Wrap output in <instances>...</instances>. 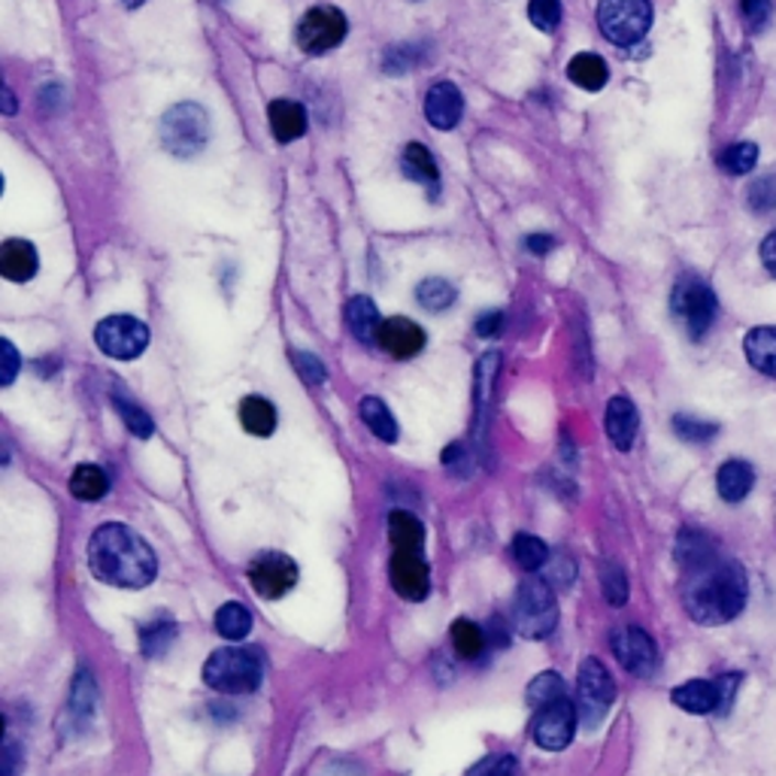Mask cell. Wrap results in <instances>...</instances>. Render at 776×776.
Instances as JSON below:
<instances>
[{
    "label": "cell",
    "mask_w": 776,
    "mask_h": 776,
    "mask_svg": "<svg viewBox=\"0 0 776 776\" xmlns=\"http://www.w3.org/2000/svg\"><path fill=\"white\" fill-rule=\"evenodd\" d=\"M750 598L746 570L734 558L713 555L710 562L683 570L686 613L701 625H725L738 619Z\"/></svg>",
    "instance_id": "cell-1"
},
{
    "label": "cell",
    "mask_w": 776,
    "mask_h": 776,
    "mask_svg": "<svg viewBox=\"0 0 776 776\" xmlns=\"http://www.w3.org/2000/svg\"><path fill=\"white\" fill-rule=\"evenodd\" d=\"M88 567L113 589H146L158 574V558L134 528L107 522L88 540Z\"/></svg>",
    "instance_id": "cell-2"
},
{
    "label": "cell",
    "mask_w": 776,
    "mask_h": 776,
    "mask_svg": "<svg viewBox=\"0 0 776 776\" xmlns=\"http://www.w3.org/2000/svg\"><path fill=\"white\" fill-rule=\"evenodd\" d=\"M264 676V662L258 650H243V646H228L215 650L207 664H203V679L207 686L222 695H246L258 689Z\"/></svg>",
    "instance_id": "cell-3"
},
{
    "label": "cell",
    "mask_w": 776,
    "mask_h": 776,
    "mask_svg": "<svg viewBox=\"0 0 776 776\" xmlns=\"http://www.w3.org/2000/svg\"><path fill=\"white\" fill-rule=\"evenodd\" d=\"M516 631L528 640L550 638L558 625V601L552 595L550 583L543 579H525L513 601Z\"/></svg>",
    "instance_id": "cell-4"
},
{
    "label": "cell",
    "mask_w": 776,
    "mask_h": 776,
    "mask_svg": "<svg viewBox=\"0 0 776 776\" xmlns=\"http://www.w3.org/2000/svg\"><path fill=\"white\" fill-rule=\"evenodd\" d=\"M210 140V115L201 103H176L162 119L164 149L176 158H191L207 146Z\"/></svg>",
    "instance_id": "cell-5"
},
{
    "label": "cell",
    "mask_w": 776,
    "mask_h": 776,
    "mask_svg": "<svg viewBox=\"0 0 776 776\" xmlns=\"http://www.w3.org/2000/svg\"><path fill=\"white\" fill-rule=\"evenodd\" d=\"M670 310H674L676 322L686 328V334L691 340H703L710 334V328L719 313L713 288L707 286L698 276H683L676 282L674 295H670Z\"/></svg>",
    "instance_id": "cell-6"
},
{
    "label": "cell",
    "mask_w": 776,
    "mask_h": 776,
    "mask_svg": "<svg viewBox=\"0 0 776 776\" xmlns=\"http://www.w3.org/2000/svg\"><path fill=\"white\" fill-rule=\"evenodd\" d=\"M598 25L603 37L616 46H634L650 34L652 3L650 0H601Z\"/></svg>",
    "instance_id": "cell-7"
},
{
    "label": "cell",
    "mask_w": 776,
    "mask_h": 776,
    "mask_svg": "<svg viewBox=\"0 0 776 776\" xmlns=\"http://www.w3.org/2000/svg\"><path fill=\"white\" fill-rule=\"evenodd\" d=\"M740 679H743L740 674H725L719 679H689V683H683V686H676L670 691V701L686 713L725 716L734 698H738Z\"/></svg>",
    "instance_id": "cell-8"
},
{
    "label": "cell",
    "mask_w": 776,
    "mask_h": 776,
    "mask_svg": "<svg viewBox=\"0 0 776 776\" xmlns=\"http://www.w3.org/2000/svg\"><path fill=\"white\" fill-rule=\"evenodd\" d=\"M576 695H579L576 698V713L583 719V725H601V719L610 713V707L616 701V683L610 670L598 658H586V662L579 664Z\"/></svg>",
    "instance_id": "cell-9"
},
{
    "label": "cell",
    "mask_w": 776,
    "mask_h": 776,
    "mask_svg": "<svg viewBox=\"0 0 776 776\" xmlns=\"http://www.w3.org/2000/svg\"><path fill=\"white\" fill-rule=\"evenodd\" d=\"M95 340L103 355H110L115 362H131V358H140L149 346V328L134 315H107L95 328Z\"/></svg>",
    "instance_id": "cell-10"
},
{
    "label": "cell",
    "mask_w": 776,
    "mask_h": 776,
    "mask_svg": "<svg viewBox=\"0 0 776 776\" xmlns=\"http://www.w3.org/2000/svg\"><path fill=\"white\" fill-rule=\"evenodd\" d=\"M576 719H579L576 703L567 701V695H564V698H558V701H550V703H543V707H537L534 722H531V738H534V743L543 746V750H550V752L564 750V746L574 740Z\"/></svg>",
    "instance_id": "cell-11"
},
{
    "label": "cell",
    "mask_w": 776,
    "mask_h": 776,
    "mask_svg": "<svg viewBox=\"0 0 776 776\" xmlns=\"http://www.w3.org/2000/svg\"><path fill=\"white\" fill-rule=\"evenodd\" d=\"M346 15L334 7H315L298 25V46L307 55H325L346 40Z\"/></svg>",
    "instance_id": "cell-12"
},
{
    "label": "cell",
    "mask_w": 776,
    "mask_h": 776,
    "mask_svg": "<svg viewBox=\"0 0 776 776\" xmlns=\"http://www.w3.org/2000/svg\"><path fill=\"white\" fill-rule=\"evenodd\" d=\"M250 583L258 591V598L276 601L298 586V564L282 552H262L250 564Z\"/></svg>",
    "instance_id": "cell-13"
},
{
    "label": "cell",
    "mask_w": 776,
    "mask_h": 776,
    "mask_svg": "<svg viewBox=\"0 0 776 776\" xmlns=\"http://www.w3.org/2000/svg\"><path fill=\"white\" fill-rule=\"evenodd\" d=\"M613 652L628 674L652 676L655 674V667H658V646H655V640L638 625H628L616 631Z\"/></svg>",
    "instance_id": "cell-14"
},
{
    "label": "cell",
    "mask_w": 776,
    "mask_h": 776,
    "mask_svg": "<svg viewBox=\"0 0 776 776\" xmlns=\"http://www.w3.org/2000/svg\"><path fill=\"white\" fill-rule=\"evenodd\" d=\"M391 586L403 601H425L431 589L425 550H395L391 555Z\"/></svg>",
    "instance_id": "cell-15"
},
{
    "label": "cell",
    "mask_w": 776,
    "mask_h": 776,
    "mask_svg": "<svg viewBox=\"0 0 776 776\" xmlns=\"http://www.w3.org/2000/svg\"><path fill=\"white\" fill-rule=\"evenodd\" d=\"M376 343H379V350L395 355V358H413L425 350V331L410 319L395 315V319H383Z\"/></svg>",
    "instance_id": "cell-16"
},
{
    "label": "cell",
    "mask_w": 776,
    "mask_h": 776,
    "mask_svg": "<svg viewBox=\"0 0 776 776\" xmlns=\"http://www.w3.org/2000/svg\"><path fill=\"white\" fill-rule=\"evenodd\" d=\"M603 428H607V437H610V443H613L616 450L628 452L634 446L640 431L638 407L628 401V398H622V395H616L613 401L607 403Z\"/></svg>",
    "instance_id": "cell-17"
},
{
    "label": "cell",
    "mask_w": 776,
    "mask_h": 776,
    "mask_svg": "<svg viewBox=\"0 0 776 776\" xmlns=\"http://www.w3.org/2000/svg\"><path fill=\"white\" fill-rule=\"evenodd\" d=\"M462 113H464V98L458 88L452 86V82H437V86H431V91H428V98H425V115L431 125L437 128V131H452V128L462 122Z\"/></svg>",
    "instance_id": "cell-18"
},
{
    "label": "cell",
    "mask_w": 776,
    "mask_h": 776,
    "mask_svg": "<svg viewBox=\"0 0 776 776\" xmlns=\"http://www.w3.org/2000/svg\"><path fill=\"white\" fill-rule=\"evenodd\" d=\"M752 486H755V470H752V464L743 462V458H728V462L719 467V474H716V491H719V498L728 503L743 501L752 491Z\"/></svg>",
    "instance_id": "cell-19"
},
{
    "label": "cell",
    "mask_w": 776,
    "mask_h": 776,
    "mask_svg": "<svg viewBox=\"0 0 776 776\" xmlns=\"http://www.w3.org/2000/svg\"><path fill=\"white\" fill-rule=\"evenodd\" d=\"M37 250L27 240H7L0 250V274L13 282H27L37 274Z\"/></svg>",
    "instance_id": "cell-20"
},
{
    "label": "cell",
    "mask_w": 776,
    "mask_h": 776,
    "mask_svg": "<svg viewBox=\"0 0 776 776\" xmlns=\"http://www.w3.org/2000/svg\"><path fill=\"white\" fill-rule=\"evenodd\" d=\"M498 370H501V352H486L476 364V434H483V425L489 419Z\"/></svg>",
    "instance_id": "cell-21"
},
{
    "label": "cell",
    "mask_w": 776,
    "mask_h": 776,
    "mask_svg": "<svg viewBox=\"0 0 776 776\" xmlns=\"http://www.w3.org/2000/svg\"><path fill=\"white\" fill-rule=\"evenodd\" d=\"M270 131L279 143H291L307 134V110L298 101H274L267 107Z\"/></svg>",
    "instance_id": "cell-22"
},
{
    "label": "cell",
    "mask_w": 776,
    "mask_h": 776,
    "mask_svg": "<svg viewBox=\"0 0 776 776\" xmlns=\"http://www.w3.org/2000/svg\"><path fill=\"white\" fill-rule=\"evenodd\" d=\"M743 352L758 374L776 379V325L752 328L743 340Z\"/></svg>",
    "instance_id": "cell-23"
},
{
    "label": "cell",
    "mask_w": 776,
    "mask_h": 776,
    "mask_svg": "<svg viewBox=\"0 0 776 776\" xmlns=\"http://www.w3.org/2000/svg\"><path fill=\"white\" fill-rule=\"evenodd\" d=\"M674 555L676 564H679L683 570H691V567H698V564L710 562L713 555H719V546H716V540L710 537V534L686 528V531H679V537H676Z\"/></svg>",
    "instance_id": "cell-24"
},
{
    "label": "cell",
    "mask_w": 776,
    "mask_h": 776,
    "mask_svg": "<svg viewBox=\"0 0 776 776\" xmlns=\"http://www.w3.org/2000/svg\"><path fill=\"white\" fill-rule=\"evenodd\" d=\"M346 325H350L352 334L362 340V343H376V334H379V325H383V319L376 313V303L370 298H364V295L352 298L346 303Z\"/></svg>",
    "instance_id": "cell-25"
},
{
    "label": "cell",
    "mask_w": 776,
    "mask_h": 776,
    "mask_svg": "<svg viewBox=\"0 0 776 776\" xmlns=\"http://www.w3.org/2000/svg\"><path fill=\"white\" fill-rule=\"evenodd\" d=\"M567 76H570V82H574V86L586 88V91H601V88L607 86L610 70H607L603 58L591 55V52H583V55H574V58H570V64H567Z\"/></svg>",
    "instance_id": "cell-26"
},
{
    "label": "cell",
    "mask_w": 776,
    "mask_h": 776,
    "mask_svg": "<svg viewBox=\"0 0 776 776\" xmlns=\"http://www.w3.org/2000/svg\"><path fill=\"white\" fill-rule=\"evenodd\" d=\"M388 534L395 550H425V528L407 510L388 513Z\"/></svg>",
    "instance_id": "cell-27"
},
{
    "label": "cell",
    "mask_w": 776,
    "mask_h": 776,
    "mask_svg": "<svg viewBox=\"0 0 776 776\" xmlns=\"http://www.w3.org/2000/svg\"><path fill=\"white\" fill-rule=\"evenodd\" d=\"M240 425L250 431L252 437H270L276 431V410L274 403L264 401L258 395H252L240 403Z\"/></svg>",
    "instance_id": "cell-28"
},
{
    "label": "cell",
    "mask_w": 776,
    "mask_h": 776,
    "mask_svg": "<svg viewBox=\"0 0 776 776\" xmlns=\"http://www.w3.org/2000/svg\"><path fill=\"white\" fill-rule=\"evenodd\" d=\"M70 491L79 501H101L110 491V476L98 464H79L70 476Z\"/></svg>",
    "instance_id": "cell-29"
},
{
    "label": "cell",
    "mask_w": 776,
    "mask_h": 776,
    "mask_svg": "<svg viewBox=\"0 0 776 776\" xmlns=\"http://www.w3.org/2000/svg\"><path fill=\"white\" fill-rule=\"evenodd\" d=\"M358 410H362L364 425L370 428L383 443H395L398 440V422H395L391 410L379 398H364Z\"/></svg>",
    "instance_id": "cell-30"
},
{
    "label": "cell",
    "mask_w": 776,
    "mask_h": 776,
    "mask_svg": "<svg viewBox=\"0 0 776 776\" xmlns=\"http://www.w3.org/2000/svg\"><path fill=\"white\" fill-rule=\"evenodd\" d=\"M213 625L225 640H243L252 631V613L243 603L231 601L225 607H219Z\"/></svg>",
    "instance_id": "cell-31"
},
{
    "label": "cell",
    "mask_w": 776,
    "mask_h": 776,
    "mask_svg": "<svg viewBox=\"0 0 776 776\" xmlns=\"http://www.w3.org/2000/svg\"><path fill=\"white\" fill-rule=\"evenodd\" d=\"M403 170H407V176H413V179H419V182H425L428 188L437 186V179H440L437 162H434V155H431L422 143H410V146L403 149Z\"/></svg>",
    "instance_id": "cell-32"
},
{
    "label": "cell",
    "mask_w": 776,
    "mask_h": 776,
    "mask_svg": "<svg viewBox=\"0 0 776 776\" xmlns=\"http://www.w3.org/2000/svg\"><path fill=\"white\" fill-rule=\"evenodd\" d=\"M716 162L731 176L750 174L752 167H755V162H758V146L750 143V140H743V143H728L725 149L716 155Z\"/></svg>",
    "instance_id": "cell-33"
},
{
    "label": "cell",
    "mask_w": 776,
    "mask_h": 776,
    "mask_svg": "<svg viewBox=\"0 0 776 776\" xmlns=\"http://www.w3.org/2000/svg\"><path fill=\"white\" fill-rule=\"evenodd\" d=\"M176 640V625L170 619H155L140 631V650L146 658H158L170 650V643Z\"/></svg>",
    "instance_id": "cell-34"
},
{
    "label": "cell",
    "mask_w": 776,
    "mask_h": 776,
    "mask_svg": "<svg viewBox=\"0 0 776 776\" xmlns=\"http://www.w3.org/2000/svg\"><path fill=\"white\" fill-rule=\"evenodd\" d=\"M415 298H419V303H422L425 310H431V313H443V310H450L452 303H455V288H452L446 279L431 276L425 282H419Z\"/></svg>",
    "instance_id": "cell-35"
},
{
    "label": "cell",
    "mask_w": 776,
    "mask_h": 776,
    "mask_svg": "<svg viewBox=\"0 0 776 776\" xmlns=\"http://www.w3.org/2000/svg\"><path fill=\"white\" fill-rule=\"evenodd\" d=\"M513 558L522 570H540L550 558V546L534 534H516L513 537Z\"/></svg>",
    "instance_id": "cell-36"
},
{
    "label": "cell",
    "mask_w": 776,
    "mask_h": 776,
    "mask_svg": "<svg viewBox=\"0 0 776 776\" xmlns=\"http://www.w3.org/2000/svg\"><path fill=\"white\" fill-rule=\"evenodd\" d=\"M452 646H455V652L462 658H476L483 652V646H486V631L476 625V622H470V619H458L452 625Z\"/></svg>",
    "instance_id": "cell-37"
},
{
    "label": "cell",
    "mask_w": 776,
    "mask_h": 776,
    "mask_svg": "<svg viewBox=\"0 0 776 776\" xmlns=\"http://www.w3.org/2000/svg\"><path fill=\"white\" fill-rule=\"evenodd\" d=\"M95 707H98L95 679H91L88 670H79V674L74 676V686H70V713L88 719V716L95 713Z\"/></svg>",
    "instance_id": "cell-38"
},
{
    "label": "cell",
    "mask_w": 776,
    "mask_h": 776,
    "mask_svg": "<svg viewBox=\"0 0 776 776\" xmlns=\"http://www.w3.org/2000/svg\"><path fill=\"white\" fill-rule=\"evenodd\" d=\"M674 431L676 437H683L686 443H710L719 434V425L707 422V419H698V415L679 413L674 415Z\"/></svg>",
    "instance_id": "cell-39"
},
{
    "label": "cell",
    "mask_w": 776,
    "mask_h": 776,
    "mask_svg": "<svg viewBox=\"0 0 776 776\" xmlns=\"http://www.w3.org/2000/svg\"><path fill=\"white\" fill-rule=\"evenodd\" d=\"M113 403H115V410H119V415H122V422H125L128 431H131L134 437H140V440L152 437L155 425H152L149 413H146L143 407H137L134 401H128V398H119V395L113 398Z\"/></svg>",
    "instance_id": "cell-40"
},
{
    "label": "cell",
    "mask_w": 776,
    "mask_h": 776,
    "mask_svg": "<svg viewBox=\"0 0 776 776\" xmlns=\"http://www.w3.org/2000/svg\"><path fill=\"white\" fill-rule=\"evenodd\" d=\"M558 698H564L562 676L546 670V674H540L531 679V686H528V703H531L534 710H537V707H543V703L558 701Z\"/></svg>",
    "instance_id": "cell-41"
},
{
    "label": "cell",
    "mask_w": 776,
    "mask_h": 776,
    "mask_svg": "<svg viewBox=\"0 0 776 776\" xmlns=\"http://www.w3.org/2000/svg\"><path fill=\"white\" fill-rule=\"evenodd\" d=\"M528 19L537 31L552 34L555 27L562 25V0H531L528 3Z\"/></svg>",
    "instance_id": "cell-42"
},
{
    "label": "cell",
    "mask_w": 776,
    "mask_h": 776,
    "mask_svg": "<svg viewBox=\"0 0 776 776\" xmlns=\"http://www.w3.org/2000/svg\"><path fill=\"white\" fill-rule=\"evenodd\" d=\"M601 586L603 598L613 603V607H625L628 601V576L625 570L616 562H607L601 567Z\"/></svg>",
    "instance_id": "cell-43"
},
{
    "label": "cell",
    "mask_w": 776,
    "mask_h": 776,
    "mask_svg": "<svg viewBox=\"0 0 776 776\" xmlns=\"http://www.w3.org/2000/svg\"><path fill=\"white\" fill-rule=\"evenodd\" d=\"M746 201L755 213H771L776 210V174L758 176L746 191Z\"/></svg>",
    "instance_id": "cell-44"
},
{
    "label": "cell",
    "mask_w": 776,
    "mask_h": 776,
    "mask_svg": "<svg viewBox=\"0 0 776 776\" xmlns=\"http://www.w3.org/2000/svg\"><path fill=\"white\" fill-rule=\"evenodd\" d=\"M467 776H516V758L507 752H495L486 755L483 762H476Z\"/></svg>",
    "instance_id": "cell-45"
},
{
    "label": "cell",
    "mask_w": 776,
    "mask_h": 776,
    "mask_svg": "<svg viewBox=\"0 0 776 776\" xmlns=\"http://www.w3.org/2000/svg\"><path fill=\"white\" fill-rule=\"evenodd\" d=\"M740 13H743L752 31H762L774 15V3L771 0H740Z\"/></svg>",
    "instance_id": "cell-46"
},
{
    "label": "cell",
    "mask_w": 776,
    "mask_h": 776,
    "mask_svg": "<svg viewBox=\"0 0 776 776\" xmlns=\"http://www.w3.org/2000/svg\"><path fill=\"white\" fill-rule=\"evenodd\" d=\"M295 367H298V374L303 376L307 386H322L325 383V367L310 352H295Z\"/></svg>",
    "instance_id": "cell-47"
},
{
    "label": "cell",
    "mask_w": 776,
    "mask_h": 776,
    "mask_svg": "<svg viewBox=\"0 0 776 776\" xmlns=\"http://www.w3.org/2000/svg\"><path fill=\"white\" fill-rule=\"evenodd\" d=\"M443 464L452 476H467L470 474V450L464 443H452L450 450L443 452Z\"/></svg>",
    "instance_id": "cell-48"
},
{
    "label": "cell",
    "mask_w": 776,
    "mask_h": 776,
    "mask_svg": "<svg viewBox=\"0 0 776 776\" xmlns=\"http://www.w3.org/2000/svg\"><path fill=\"white\" fill-rule=\"evenodd\" d=\"M0 350H3V374H0V383H3V386H10V383L15 379V374H19V364L22 362H19V352H15V346L10 343V340H3V343H0Z\"/></svg>",
    "instance_id": "cell-49"
},
{
    "label": "cell",
    "mask_w": 776,
    "mask_h": 776,
    "mask_svg": "<svg viewBox=\"0 0 776 776\" xmlns=\"http://www.w3.org/2000/svg\"><path fill=\"white\" fill-rule=\"evenodd\" d=\"M503 325V313L501 310H491V313H483L476 319V334L479 337H498V331Z\"/></svg>",
    "instance_id": "cell-50"
},
{
    "label": "cell",
    "mask_w": 776,
    "mask_h": 776,
    "mask_svg": "<svg viewBox=\"0 0 776 776\" xmlns=\"http://www.w3.org/2000/svg\"><path fill=\"white\" fill-rule=\"evenodd\" d=\"M483 631H486V643H491V646H498V650L510 643V631H507V622H503V619H498V616H495V619H491L489 625L483 628Z\"/></svg>",
    "instance_id": "cell-51"
},
{
    "label": "cell",
    "mask_w": 776,
    "mask_h": 776,
    "mask_svg": "<svg viewBox=\"0 0 776 776\" xmlns=\"http://www.w3.org/2000/svg\"><path fill=\"white\" fill-rule=\"evenodd\" d=\"M758 255H762V264L767 267V274L776 276V231H771V234L764 237Z\"/></svg>",
    "instance_id": "cell-52"
},
{
    "label": "cell",
    "mask_w": 776,
    "mask_h": 776,
    "mask_svg": "<svg viewBox=\"0 0 776 776\" xmlns=\"http://www.w3.org/2000/svg\"><path fill=\"white\" fill-rule=\"evenodd\" d=\"M528 252H534V255H546V252L555 250V237H550V234H531V237L525 240Z\"/></svg>",
    "instance_id": "cell-53"
},
{
    "label": "cell",
    "mask_w": 776,
    "mask_h": 776,
    "mask_svg": "<svg viewBox=\"0 0 776 776\" xmlns=\"http://www.w3.org/2000/svg\"><path fill=\"white\" fill-rule=\"evenodd\" d=\"M7 767H3V776H15V746L13 743H7Z\"/></svg>",
    "instance_id": "cell-54"
},
{
    "label": "cell",
    "mask_w": 776,
    "mask_h": 776,
    "mask_svg": "<svg viewBox=\"0 0 776 776\" xmlns=\"http://www.w3.org/2000/svg\"><path fill=\"white\" fill-rule=\"evenodd\" d=\"M122 3H125L128 10H137V7H143L146 0H122Z\"/></svg>",
    "instance_id": "cell-55"
}]
</instances>
